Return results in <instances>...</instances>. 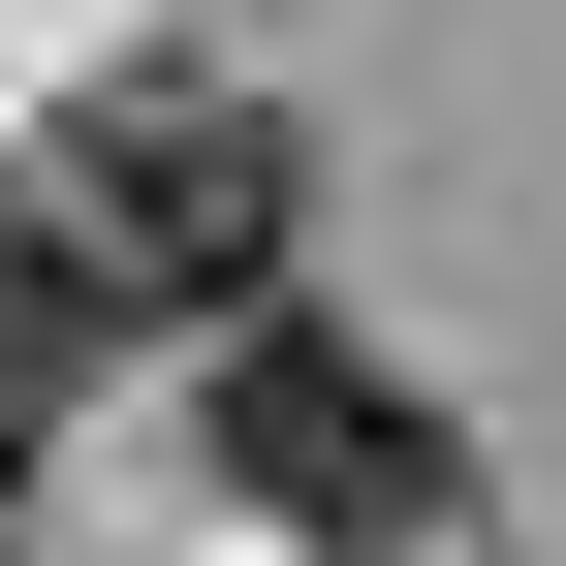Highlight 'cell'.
<instances>
[{
  "label": "cell",
  "mask_w": 566,
  "mask_h": 566,
  "mask_svg": "<svg viewBox=\"0 0 566 566\" xmlns=\"http://www.w3.org/2000/svg\"><path fill=\"white\" fill-rule=\"evenodd\" d=\"M32 189H63V252H95V315H252L315 158H283L252 63H126V95H63V158H32Z\"/></svg>",
  "instance_id": "obj_1"
},
{
  "label": "cell",
  "mask_w": 566,
  "mask_h": 566,
  "mask_svg": "<svg viewBox=\"0 0 566 566\" xmlns=\"http://www.w3.org/2000/svg\"><path fill=\"white\" fill-rule=\"evenodd\" d=\"M189 472H221L252 535H315V566H409V535L472 504L441 378H378V346H315V315H252V346H221V441H189Z\"/></svg>",
  "instance_id": "obj_2"
},
{
  "label": "cell",
  "mask_w": 566,
  "mask_h": 566,
  "mask_svg": "<svg viewBox=\"0 0 566 566\" xmlns=\"http://www.w3.org/2000/svg\"><path fill=\"white\" fill-rule=\"evenodd\" d=\"M63 378H95V252H63V189L0 158V441H32Z\"/></svg>",
  "instance_id": "obj_3"
},
{
  "label": "cell",
  "mask_w": 566,
  "mask_h": 566,
  "mask_svg": "<svg viewBox=\"0 0 566 566\" xmlns=\"http://www.w3.org/2000/svg\"><path fill=\"white\" fill-rule=\"evenodd\" d=\"M0 566H32V535H0Z\"/></svg>",
  "instance_id": "obj_4"
}]
</instances>
